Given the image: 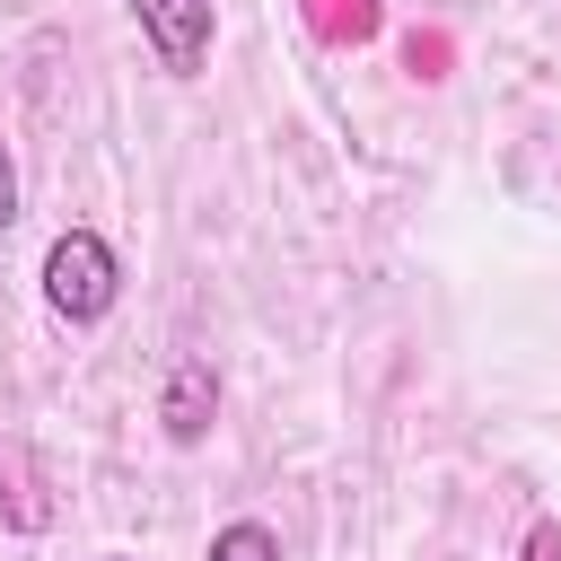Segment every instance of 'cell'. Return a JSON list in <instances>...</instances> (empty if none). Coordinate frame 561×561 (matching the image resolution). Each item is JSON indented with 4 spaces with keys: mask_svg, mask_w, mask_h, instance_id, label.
I'll return each instance as SVG.
<instances>
[{
    "mask_svg": "<svg viewBox=\"0 0 561 561\" xmlns=\"http://www.w3.org/2000/svg\"><path fill=\"white\" fill-rule=\"evenodd\" d=\"M526 561H561V517H535V535H526Z\"/></svg>",
    "mask_w": 561,
    "mask_h": 561,
    "instance_id": "cell-5",
    "label": "cell"
},
{
    "mask_svg": "<svg viewBox=\"0 0 561 561\" xmlns=\"http://www.w3.org/2000/svg\"><path fill=\"white\" fill-rule=\"evenodd\" d=\"M210 412H219V377H210V359H202V351H184V359L167 368L158 421H167V438H175V447H202V438H210Z\"/></svg>",
    "mask_w": 561,
    "mask_h": 561,
    "instance_id": "cell-3",
    "label": "cell"
},
{
    "mask_svg": "<svg viewBox=\"0 0 561 561\" xmlns=\"http://www.w3.org/2000/svg\"><path fill=\"white\" fill-rule=\"evenodd\" d=\"M140 44L158 53L167 79H202L210 70V35H219V0H131Z\"/></svg>",
    "mask_w": 561,
    "mask_h": 561,
    "instance_id": "cell-2",
    "label": "cell"
},
{
    "mask_svg": "<svg viewBox=\"0 0 561 561\" xmlns=\"http://www.w3.org/2000/svg\"><path fill=\"white\" fill-rule=\"evenodd\" d=\"M18 228V167H9V140H0V237Z\"/></svg>",
    "mask_w": 561,
    "mask_h": 561,
    "instance_id": "cell-6",
    "label": "cell"
},
{
    "mask_svg": "<svg viewBox=\"0 0 561 561\" xmlns=\"http://www.w3.org/2000/svg\"><path fill=\"white\" fill-rule=\"evenodd\" d=\"M114 298H123V254L96 228H61L53 254H44V307L61 324H105Z\"/></svg>",
    "mask_w": 561,
    "mask_h": 561,
    "instance_id": "cell-1",
    "label": "cell"
},
{
    "mask_svg": "<svg viewBox=\"0 0 561 561\" xmlns=\"http://www.w3.org/2000/svg\"><path fill=\"white\" fill-rule=\"evenodd\" d=\"M105 561H131V552H105Z\"/></svg>",
    "mask_w": 561,
    "mask_h": 561,
    "instance_id": "cell-7",
    "label": "cell"
},
{
    "mask_svg": "<svg viewBox=\"0 0 561 561\" xmlns=\"http://www.w3.org/2000/svg\"><path fill=\"white\" fill-rule=\"evenodd\" d=\"M210 561H280V535H272L263 517H228V526L210 535Z\"/></svg>",
    "mask_w": 561,
    "mask_h": 561,
    "instance_id": "cell-4",
    "label": "cell"
}]
</instances>
